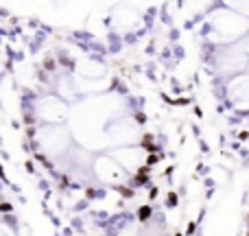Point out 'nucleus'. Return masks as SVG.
<instances>
[{"mask_svg": "<svg viewBox=\"0 0 249 236\" xmlns=\"http://www.w3.org/2000/svg\"><path fill=\"white\" fill-rule=\"evenodd\" d=\"M249 33V18L234 13L228 7H219L210 16V35L216 46H232L236 39Z\"/></svg>", "mask_w": 249, "mask_h": 236, "instance_id": "nucleus-1", "label": "nucleus"}, {"mask_svg": "<svg viewBox=\"0 0 249 236\" xmlns=\"http://www.w3.org/2000/svg\"><path fill=\"white\" fill-rule=\"evenodd\" d=\"M94 175L101 184L107 186H118L123 182H127V171L112 158V155H101L94 160Z\"/></svg>", "mask_w": 249, "mask_h": 236, "instance_id": "nucleus-2", "label": "nucleus"}, {"mask_svg": "<svg viewBox=\"0 0 249 236\" xmlns=\"http://www.w3.org/2000/svg\"><path fill=\"white\" fill-rule=\"evenodd\" d=\"M37 140H39V146H42L46 153H53V155H59V153H64V151H68V145H70L68 131L57 127V125H51V127L42 129Z\"/></svg>", "mask_w": 249, "mask_h": 236, "instance_id": "nucleus-3", "label": "nucleus"}, {"mask_svg": "<svg viewBox=\"0 0 249 236\" xmlns=\"http://www.w3.org/2000/svg\"><path fill=\"white\" fill-rule=\"evenodd\" d=\"M228 99L236 112H249V74H238L230 79Z\"/></svg>", "mask_w": 249, "mask_h": 236, "instance_id": "nucleus-4", "label": "nucleus"}, {"mask_svg": "<svg viewBox=\"0 0 249 236\" xmlns=\"http://www.w3.org/2000/svg\"><path fill=\"white\" fill-rule=\"evenodd\" d=\"M112 158L116 160L118 164L129 173H136L140 168H144L146 164V151L142 146H123V149H116L112 153Z\"/></svg>", "mask_w": 249, "mask_h": 236, "instance_id": "nucleus-5", "label": "nucleus"}, {"mask_svg": "<svg viewBox=\"0 0 249 236\" xmlns=\"http://www.w3.org/2000/svg\"><path fill=\"white\" fill-rule=\"evenodd\" d=\"M37 114H39V118H44L46 123L57 125L68 116V105L61 101V96H46V99L37 105Z\"/></svg>", "mask_w": 249, "mask_h": 236, "instance_id": "nucleus-6", "label": "nucleus"}, {"mask_svg": "<svg viewBox=\"0 0 249 236\" xmlns=\"http://www.w3.org/2000/svg\"><path fill=\"white\" fill-rule=\"evenodd\" d=\"M109 133H112V140L121 142V145H133V142H138V129L133 125H129L127 120L116 123L109 129Z\"/></svg>", "mask_w": 249, "mask_h": 236, "instance_id": "nucleus-7", "label": "nucleus"}, {"mask_svg": "<svg viewBox=\"0 0 249 236\" xmlns=\"http://www.w3.org/2000/svg\"><path fill=\"white\" fill-rule=\"evenodd\" d=\"M142 236H162V232H160V230H155V228H149L146 232H142Z\"/></svg>", "mask_w": 249, "mask_h": 236, "instance_id": "nucleus-8", "label": "nucleus"}, {"mask_svg": "<svg viewBox=\"0 0 249 236\" xmlns=\"http://www.w3.org/2000/svg\"><path fill=\"white\" fill-rule=\"evenodd\" d=\"M0 236H9V232H7V230H4V228H2V225H0Z\"/></svg>", "mask_w": 249, "mask_h": 236, "instance_id": "nucleus-9", "label": "nucleus"}]
</instances>
